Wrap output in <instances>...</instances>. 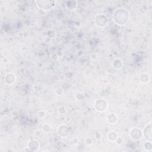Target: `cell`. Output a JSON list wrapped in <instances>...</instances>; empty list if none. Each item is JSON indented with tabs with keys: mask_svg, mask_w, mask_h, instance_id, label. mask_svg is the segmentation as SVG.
<instances>
[{
	"mask_svg": "<svg viewBox=\"0 0 152 152\" xmlns=\"http://www.w3.org/2000/svg\"><path fill=\"white\" fill-rule=\"evenodd\" d=\"M123 63L122 61L119 59H118V58L115 59L114 60L113 63H112L113 67L115 69H117V70L121 69V68L123 67Z\"/></svg>",
	"mask_w": 152,
	"mask_h": 152,
	"instance_id": "obj_10",
	"label": "cell"
},
{
	"mask_svg": "<svg viewBox=\"0 0 152 152\" xmlns=\"http://www.w3.org/2000/svg\"><path fill=\"white\" fill-rule=\"evenodd\" d=\"M70 6H72V10H74L77 8V3L76 1H68L67 3V7L68 8Z\"/></svg>",
	"mask_w": 152,
	"mask_h": 152,
	"instance_id": "obj_14",
	"label": "cell"
},
{
	"mask_svg": "<svg viewBox=\"0 0 152 152\" xmlns=\"http://www.w3.org/2000/svg\"><path fill=\"white\" fill-rule=\"evenodd\" d=\"M58 134L62 138H65L70 134V131L68 127L64 124L61 125L58 127L57 130Z\"/></svg>",
	"mask_w": 152,
	"mask_h": 152,
	"instance_id": "obj_5",
	"label": "cell"
},
{
	"mask_svg": "<svg viewBox=\"0 0 152 152\" xmlns=\"http://www.w3.org/2000/svg\"><path fill=\"white\" fill-rule=\"evenodd\" d=\"M28 148L31 151H37L39 148V143L35 140H30L28 143Z\"/></svg>",
	"mask_w": 152,
	"mask_h": 152,
	"instance_id": "obj_9",
	"label": "cell"
},
{
	"mask_svg": "<svg viewBox=\"0 0 152 152\" xmlns=\"http://www.w3.org/2000/svg\"><path fill=\"white\" fill-rule=\"evenodd\" d=\"M118 120L117 117L114 114H110L107 117L108 122L111 124H114L117 123Z\"/></svg>",
	"mask_w": 152,
	"mask_h": 152,
	"instance_id": "obj_11",
	"label": "cell"
},
{
	"mask_svg": "<svg viewBox=\"0 0 152 152\" xmlns=\"http://www.w3.org/2000/svg\"><path fill=\"white\" fill-rule=\"evenodd\" d=\"M114 22L119 26H124L127 24L130 19L129 12L125 8H118L113 14Z\"/></svg>",
	"mask_w": 152,
	"mask_h": 152,
	"instance_id": "obj_1",
	"label": "cell"
},
{
	"mask_svg": "<svg viewBox=\"0 0 152 152\" xmlns=\"http://www.w3.org/2000/svg\"><path fill=\"white\" fill-rule=\"evenodd\" d=\"M95 136L96 137V138L97 139H100L101 137H102V134H101L99 133H96L95 134Z\"/></svg>",
	"mask_w": 152,
	"mask_h": 152,
	"instance_id": "obj_17",
	"label": "cell"
},
{
	"mask_svg": "<svg viewBox=\"0 0 152 152\" xmlns=\"http://www.w3.org/2000/svg\"><path fill=\"white\" fill-rule=\"evenodd\" d=\"M40 117L42 118V117H44L45 115V112H44V110H41L40 111V112H39V114H38Z\"/></svg>",
	"mask_w": 152,
	"mask_h": 152,
	"instance_id": "obj_16",
	"label": "cell"
},
{
	"mask_svg": "<svg viewBox=\"0 0 152 152\" xmlns=\"http://www.w3.org/2000/svg\"><path fill=\"white\" fill-rule=\"evenodd\" d=\"M151 124L150 123L145 128L143 131V136L144 138L151 142Z\"/></svg>",
	"mask_w": 152,
	"mask_h": 152,
	"instance_id": "obj_7",
	"label": "cell"
},
{
	"mask_svg": "<svg viewBox=\"0 0 152 152\" xmlns=\"http://www.w3.org/2000/svg\"><path fill=\"white\" fill-rule=\"evenodd\" d=\"M140 79L141 82L147 83L149 80V77L146 74H141Z\"/></svg>",
	"mask_w": 152,
	"mask_h": 152,
	"instance_id": "obj_13",
	"label": "cell"
},
{
	"mask_svg": "<svg viewBox=\"0 0 152 152\" xmlns=\"http://www.w3.org/2000/svg\"><path fill=\"white\" fill-rule=\"evenodd\" d=\"M94 107L98 112H104L108 107V104L104 99H98L95 102Z\"/></svg>",
	"mask_w": 152,
	"mask_h": 152,
	"instance_id": "obj_4",
	"label": "cell"
},
{
	"mask_svg": "<svg viewBox=\"0 0 152 152\" xmlns=\"http://www.w3.org/2000/svg\"><path fill=\"white\" fill-rule=\"evenodd\" d=\"M95 22L96 25L99 27H105L108 23L107 17L104 14H97L95 17Z\"/></svg>",
	"mask_w": 152,
	"mask_h": 152,
	"instance_id": "obj_3",
	"label": "cell"
},
{
	"mask_svg": "<svg viewBox=\"0 0 152 152\" xmlns=\"http://www.w3.org/2000/svg\"><path fill=\"white\" fill-rule=\"evenodd\" d=\"M130 135L133 140H138L143 137V131L138 128H134L131 130Z\"/></svg>",
	"mask_w": 152,
	"mask_h": 152,
	"instance_id": "obj_6",
	"label": "cell"
},
{
	"mask_svg": "<svg viewBox=\"0 0 152 152\" xmlns=\"http://www.w3.org/2000/svg\"><path fill=\"white\" fill-rule=\"evenodd\" d=\"M50 130H51V127H50V126L49 125L45 124L42 126V131H44V133H48Z\"/></svg>",
	"mask_w": 152,
	"mask_h": 152,
	"instance_id": "obj_15",
	"label": "cell"
},
{
	"mask_svg": "<svg viewBox=\"0 0 152 152\" xmlns=\"http://www.w3.org/2000/svg\"><path fill=\"white\" fill-rule=\"evenodd\" d=\"M37 7L43 11H50L56 5L55 1H36Z\"/></svg>",
	"mask_w": 152,
	"mask_h": 152,
	"instance_id": "obj_2",
	"label": "cell"
},
{
	"mask_svg": "<svg viewBox=\"0 0 152 152\" xmlns=\"http://www.w3.org/2000/svg\"><path fill=\"white\" fill-rule=\"evenodd\" d=\"M108 138L111 141H115L118 138V135L115 132H114V131H112V132L109 133L108 136Z\"/></svg>",
	"mask_w": 152,
	"mask_h": 152,
	"instance_id": "obj_12",
	"label": "cell"
},
{
	"mask_svg": "<svg viewBox=\"0 0 152 152\" xmlns=\"http://www.w3.org/2000/svg\"><path fill=\"white\" fill-rule=\"evenodd\" d=\"M16 78L15 75L11 73L7 74L4 77V82L8 85H13L16 82Z\"/></svg>",
	"mask_w": 152,
	"mask_h": 152,
	"instance_id": "obj_8",
	"label": "cell"
}]
</instances>
